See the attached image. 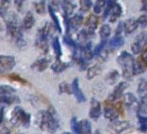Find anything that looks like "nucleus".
I'll return each mask as SVG.
<instances>
[{
    "mask_svg": "<svg viewBox=\"0 0 147 134\" xmlns=\"http://www.w3.org/2000/svg\"><path fill=\"white\" fill-rule=\"evenodd\" d=\"M37 122L42 131L54 133L59 128V121L55 115L49 110H41L38 112Z\"/></svg>",
    "mask_w": 147,
    "mask_h": 134,
    "instance_id": "f257e3e1",
    "label": "nucleus"
},
{
    "mask_svg": "<svg viewBox=\"0 0 147 134\" xmlns=\"http://www.w3.org/2000/svg\"><path fill=\"white\" fill-rule=\"evenodd\" d=\"M22 27H19L18 24V18L12 14L11 16H7V29L9 35L16 40L18 46H24L25 41L23 39V33L21 30Z\"/></svg>",
    "mask_w": 147,
    "mask_h": 134,
    "instance_id": "f03ea898",
    "label": "nucleus"
},
{
    "mask_svg": "<svg viewBox=\"0 0 147 134\" xmlns=\"http://www.w3.org/2000/svg\"><path fill=\"white\" fill-rule=\"evenodd\" d=\"M117 62L118 64L121 67V69H123V75L124 78L126 79H130L131 76L134 75V59L130 53H128L127 51H123L120 56L117 59Z\"/></svg>",
    "mask_w": 147,
    "mask_h": 134,
    "instance_id": "7ed1b4c3",
    "label": "nucleus"
},
{
    "mask_svg": "<svg viewBox=\"0 0 147 134\" xmlns=\"http://www.w3.org/2000/svg\"><path fill=\"white\" fill-rule=\"evenodd\" d=\"M30 116L29 113L26 112L20 107H16L12 112L11 121L16 125H22L28 128L30 125Z\"/></svg>",
    "mask_w": 147,
    "mask_h": 134,
    "instance_id": "20e7f679",
    "label": "nucleus"
},
{
    "mask_svg": "<svg viewBox=\"0 0 147 134\" xmlns=\"http://www.w3.org/2000/svg\"><path fill=\"white\" fill-rule=\"evenodd\" d=\"M16 66V59L12 56H0V73L11 71Z\"/></svg>",
    "mask_w": 147,
    "mask_h": 134,
    "instance_id": "39448f33",
    "label": "nucleus"
},
{
    "mask_svg": "<svg viewBox=\"0 0 147 134\" xmlns=\"http://www.w3.org/2000/svg\"><path fill=\"white\" fill-rule=\"evenodd\" d=\"M146 44H147V34L143 32L136 37L134 42L131 45V51L134 52V54H139L144 50Z\"/></svg>",
    "mask_w": 147,
    "mask_h": 134,
    "instance_id": "423d86ee",
    "label": "nucleus"
},
{
    "mask_svg": "<svg viewBox=\"0 0 147 134\" xmlns=\"http://www.w3.org/2000/svg\"><path fill=\"white\" fill-rule=\"evenodd\" d=\"M83 23V18L82 15H75L72 18H68V23H67V28H68V33L70 31H77V30L82 27Z\"/></svg>",
    "mask_w": 147,
    "mask_h": 134,
    "instance_id": "0eeeda50",
    "label": "nucleus"
},
{
    "mask_svg": "<svg viewBox=\"0 0 147 134\" xmlns=\"http://www.w3.org/2000/svg\"><path fill=\"white\" fill-rule=\"evenodd\" d=\"M98 24H99L98 17L95 16L94 14H90L85 21V28H86L85 29L87 30L88 32L94 34V31L98 27Z\"/></svg>",
    "mask_w": 147,
    "mask_h": 134,
    "instance_id": "6e6552de",
    "label": "nucleus"
},
{
    "mask_svg": "<svg viewBox=\"0 0 147 134\" xmlns=\"http://www.w3.org/2000/svg\"><path fill=\"white\" fill-rule=\"evenodd\" d=\"M128 88V83L127 82H120V83L115 87V89L113 90V93H111L108 100L111 101H113L115 100H118L119 98H121V96L123 95V91Z\"/></svg>",
    "mask_w": 147,
    "mask_h": 134,
    "instance_id": "1a4fd4ad",
    "label": "nucleus"
},
{
    "mask_svg": "<svg viewBox=\"0 0 147 134\" xmlns=\"http://www.w3.org/2000/svg\"><path fill=\"white\" fill-rule=\"evenodd\" d=\"M89 114L92 120H97L101 115V106L97 100L92 99L90 101V110Z\"/></svg>",
    "mask_w": 147,
    "mask_h": 134,
    "instance_id": "9d476101",
    "label": "nucleus"
},
{
    "mask_svg": "<svg viewBox=\"0 0 147 134\" xmlns=\"http://www.w3.org/2000/svg\"><path fill=\"white\" fill-rule=\"evenodd\" d=\"M71 90L72 93L75 95L76 99L79 102H85L86 101V98L83 94L82 90L80 89V84H79V79L75 78L72 81V85H71Z\"/></svg>",
    "mask_w": 147,
    "mask_h": 134,
    "instance_id": "9b49d317",
    "label": "nucleus"
},
{
    "mask_svg": "<svg viewBox=\"0 0 147 134\" xmlns=\"http://www.w3.org/2000/svg\"><path fill=\"white\" fill-rule=\"evenodd\" d=\"M34 25H35V18L33 16V14L32 12L28 11L23 18L21 27L24 29L28 30V29H31L34 27Z\"/></svg>",
    "mask_w": 147,
    "mask_h": 134,
    "instance_id": "f8f14e48",
    "label": "nucleus"
},
{
    "mask_svg": "<svg viewBox=\"0 0 147 134\" xmlns=\"http://www.w3.org/2000/svg\"><path fill=\"white\" fill-rule=\"evenodd\" d=\"M104 117L111 121H115L119 117V111L113 106H106L104 108Z\"/></svg>",
    "mask_w": 147,
    "mask_h": 134,
    "instance_id": "ddd939ff",
    "label": "nucleus"
},
{
    "mask_svg": "<svg viewBox=\"0 0 147 134\" xmlns=\"http://www.w3.org/2000/svg\"><path fill=\"white\" fill-rule=\"evenodd\" d=\"M138 26L139 24L137 22V20L134 18H130V19H127L123 23V30L126 34L133 33L134 30H136V28H138Z\"/></svg>",
    "mask_w": 147,
    "mask_h": 134,
    "instance_id": "4468645a",
    "label": "nucleus"
},
{
    "mask_svg": "<svg viewBox=\"0 0 147 134\" xmlns=\"http://www.w3.org/2000/svg\"><path fill=\"white\" fill-rule=\"evenodd\" d=\"M49 65V59L47 58H42L39 59L37 61H35L31 68L37 71H43L46 69Z\"/></svg>",
    "mask_w": 147,
    "mask_h": 134,
    "instance_id": "2eb2a0df",
    "label": "nucleus"
},
{
    "mask_svg": "<svg viewBox=\"0 0 147 134\" xmlns=\"http://www.w3.org/2000/svg\"><path fill=\"white\" fill-rule=\"evenodd\" d=\"M121 12H123V9H121V5L116 3L114 5V7H113V9L111 10L110 14H109V16H110V21L111 23H114L116 20H117L121 17Z\"/></svg>",
    "mask_w": 147,
    "mask_h": 134,
    "instance_id": "dca6fc26",
    "label": "nucleus"
},
{
    "mask_svg": "<svg viewBox=\"0 0 147 134\" xmlns=\"http://www.w3.org/2000/svg\"><path fill=\"white\" fill-rule=\"evenodd\" d=\"M61 6L65 16H67V18H69L73 14V11L75 9V5L70 0H63L61 2Z\"/></svg>",
    "mask_w": 147,
    "mask_h": 134,
    "instance_id": "f3484780",
    "label": "nucleus"
},
{
    "mask_svg": "<svg viewBox=\"0 0 147 134\" xmlns=\"http://www.w3.org/2000/svg\"><path fill=\"white\" fill-rule=\"evenodd\" d=\"M10 7V0H0V17L7 19L8 9Z\"/></svg>",
    "mask_w": 147,
    "mask_h": 134,
    "instance_id": "a211bd4d",
    "label": "nucleus"
},
{
    "mask_svg": "<svg viewBox=\"0 0 147 134\" xmlns=\"http://www.w3.org/2000/svg\"><path fill=\"white\" fill-rule=\"evenodd\" d=\"M146 67H147V65L144 64L143 61L141 60V59H138L137 60H134V68H133L134 75H138V74L143 73V72H144Z\"/></svg>",
    "mask_w": 147,
    "mask_h": 134,
    "instance_id": "6ab92c4d",
    "label": "nucleus"
},
{
    "mask_svg": "<svg viewBox=\"0 0 147 134\" xmlns=\"http://www.w3.org/2000/svg\"><path fill=\"white\" fill-rule=\"evenodd\" d=\"M68 68V65L62 62L61 60H60L59 59H56L55 62L52 64L51 66V69L54 72H56V73H59V72H62L63 70H65L66 69Z\"/></svg>",
    "mask_w": 147,
    "mask_h": 134,
    "instance_id": "aec40b11",
    "label": "nucleus"
},
{
    "mask_svg": "<svg viewBox=\"0 0 147 134\" xmlns=\"http://www.w3.org/2000/svg\"><path fill=\"white\" fill-rule=\"evenodd\" d=\"M80 124V129L82 134H92V125L88 120H83L80 122H79Z\"/></svg>",
    "mask_w": 147,
    "mask_h": 134,
    "instance_id": "412c9836",
    "label": "nucleus"
},
{
    "mask_svg": "<svg viewBox=\"0 0 147 134\" xmlns=\"http://www.w3.org/2000/svg\"><path fill=\"white\" fill-rule=\"evenodd\" d=\"M49 15H50V18H51L52 21H53V25H54L56 30H58V31L60 33V32H61V27H60L59 20L58 17L56 16L55 10L51 7H50V6H49Z\"/></svg>",
    "mask_w": 147,
    "mask_h": 134,
    "instance_id": "4be33fe9",
    "label": "nucleus"
},
{
    "mask_svg": "<svg viewBox=\"0 0 147 134\" xmlns=\"http://www.w3.org/2000/svg\"><path fill=\"white\" fill-rule=\"evenodd\" d=\"M129 126H130V123L128 121H116L113 124V130L118 133L126 130L127 128H129Z\"/></svg>",
    "mask_w": 147,
    "mask_h": 134,
    "instance_id": "5701e85b",
    "label": "nucleus"
},
{
    "mask_svg": "<svg viewBox=\"0 0 147 134\" xmlns=\"http://www.w3.org/2000/svg\"><path fill=\"white\" fill-rule=\"evenodd\" d=\"M119 79V73L117 70H113L106 76V81L110 85H114Z\"/></svg>",
    "mask_w": 147,
    "mask_h": 134,
    "instance_id": "b1692460",
    "label": "nucleus"
},
{
    "mask_svg": "<svg viewBox=\"0 0 147 134\" xmlns=\"http://www.w3.org/2000/svg\"><path fill=\"white\" fill-rule=\"evenodd\" d=\"M52 48L54 50V53L56 55V58L59 59L60 56H61V47H60V42L58 37L54 38L52 41Z\"/></svg>",
    "mask_w": 147,
    "mask_h": 134,
    "instance_id": "393cba45",
    "label": "nucleus"
},
{
    "mask_svg": "<svg viewBox=\"0 0 147 134\" xmlns=\"http://www.w3.org/2000/svg\"><path fill=\"white\" fill-rule=\"evenodd\" d=\"M18 101L19 100L18 97L10 96V94L0 96V103H4V104H12V103L18 102Z\"/></svg>",
    "mask_w": 147,
    "mask_h": 134,
    "instance_id": "a878e982",
    "label": "nucleus"
},
{
    "mask_svg": "<svg viewBox=\"0 0 147 134\" xmlns=\"http://www.w3.org/2000/svg\"><path fill=\"white\" fill-rule=\"evenodd\" d=\"M116 1L117 0H108L106 1V5H105V8H104V12H103V16H102V19L105 20L107 18V17L109 16V14L111 12V10L113 9V7H114V5L116 4Z\"/></svg>",
    "mask_w": 147,
    "mask_h": 134,
    "instance_id": "bb28decb",
    "label": "nucleus"
},
{
    "mask_svg": "<svg viewBox=\"0 0 147 134\" xmlns=\"http://www.w3.org/2000/svg\"><path fill=\"white\" fill-rule=\"evenodd\" d=\"M100 67L98 65H95L93 67H90V68L88 69V73H87V78L89 79H93L95 76H97L100 73Z\"/></svg>",
    "mask_w": 147,
    "mask_h": 134,
    "instance_id": "cd10ccee",
    "label": "nucleus"
},
{
    "mask_svg": "<svg viewBox=\"0 0 147 134\" xmlns=\"http://www.w3.org/2000/svg\"><path fill=\"white\" fill-rule=\"evenodd\" d=\"M35 9L38 15H43L46 12V0H40L35 3Z\"/></svg>",
    "mask_w": 147,
    "mask_h": 134,
    "instance_id": "c85d7f7f",
    "label": "nucleus"
},
{
    "mask_svg": "<svg viewBox=\"0 0 147 134\" xmlns=\"http://www.w3.org/2000/svg\"><path fill=\"white\" fill-rule=\"evenodd\" d=\"M111 35V28L109 25H102L100 27V38L102 39H106L107 38L110 37Z\"/></svg>",
    "mask_w": 147,
    "mask_h": 134,
    "instance_id": "c756f323",
    "label": "nucleus"
},
{
    "mask_svg": "<svg viewBox=\"0 0 147 134\" xmlns=\"http://www.w3.org/2000/svg\"><path fill=\"white\" fill-rule=\"evenodd\" d=\"M123 44H124V39L123 38H121V36H115V37L113 39H111L110 41V45L113 48L121 47Z\"/></svg>",
    "mask_w": 147,
    "mask_h": 134,
    "instance_id": "7c9ffc66",
    "label": "nucleus"
},
{
    "mask_svg": "<svg viewBox=\"0 0 147 134\" xmlns=\"http://www.w3.org/2000/svg\"><path fill=\"white\" fill-rule=\"evenodd\" d=\"M92 6V0H80V11L82 12H88Z\"/></svg>",
    "mask_w": 147,
    "mask_h": 134,
    "instance_id": "2f4dec72",
    "label": "nucleus"
},
{
    "mask_svg": "<svg viewBox=\"0 0 147 134\" xmlns=\"http://www.w3.org/2000/svg\"><path fill=\"white\" fill-rule=\"evenodd\" d=\"M138 93L142 95V97L147 96V80L142 79L138 85Z\"/></svg>",
    "mask_w": 147,
    "mask_h": 134,
    "instance_id": "473e14b6",
    "label": "nucleus"
},
{
    "mask_svg": "<svg viewBox=\"0 0 147 134\" xmlns=\"http://www.w3.org/2000/svg\"><path fill=\"white\" fill-rule=\"evenodd\" d=\"M16 92V90L14 88L7 86V85H1L0 86V96L2 95H8Z\"/></svg>",
    "mask_w": 147,
    "mask_h": 134,
    "instance_id": "72a5a7b5",
    "label": "nucleus"
},
{
    "mask_svg": "<svg viewBox=\"0 0 147 134\" xmlns=\"http://www.w3.org/2000/svg\"><path fill=\"white\" fill-rule=\"evenodd\" d=\"M106 5V0H96V3L94 5V13L100 14L103 10Z\"/></svg>",
    "mask_w": 147,
    "mask_h": 134,
    "instance_id": "f704fd0d",
    "label": "nucleus"
},
{
    "mask_svg": "<svg viewBox=\"0 0 147 134\" xmlns=\"http://www.w3.org/2000/svg\"><path fill=\"white\" fill-rule=\"evenodd\" d=\"M70 126H71V130L73 134H82V131H80V124L77 121V119L76 117H73L71 119V122H70Z\"/></svg>",
    "mask_w": 147,
    "mask_h": 134,
    "instance_id": "c9c22d12",
    "label": "nucleus"
},
{
    "mask_svg": "<svg viewBox=\"0 0 147 134\" xmlns=\"http://www.w3.org/2000/svg\"><path fill=\"white\" fill-rule=\"evenodd\" d=\"M139 124H140V130L142 131H147V117L138 115Z\"/></svg>",
    "mask_w": 147,
    "mask_h": 134,
    "instance_id": "e433bc0d",
    "label": "nucleus"
},
{
    "mask_svg": "<svg viewBox=\"0 0 147 134\" xmlns=\"http://www.w3.org/2000/svg\"><path fill=\"white\" fill-rule=\"evenodd\" d=\"M59 89L60 93H68V94H70L72 92L71 88L69 86L68 83H66V82H62V83H60L59 86Z\"/></svg>",
    "mask_w": 147,
    "mask_h": 134,
    "instance_id": "4c0bfd02",
    "label": "nucleus"
},
{
    "mask_svg": "<svg viewBox=\"0 0 147 134\" xmlns=\"http://www.w3.org/2000/svg\"><path fill=\"white\" fill-rule=\"evenodd\" d=\"M105 44H106V39H103L99 45L96 46V48H95V49L93 51V55L94 56H99L100 53L103 50V48L105 47Z\"/></svg>",
    "mask_w": 147,
    "mask_h": 134,
    "instance_id": "58836bf2",
    "label": "nucleus"
},
{
    "mask_svg": "<svg viewBox=\"0 0 147 134\" xmlns=\"http://www.w3.org/2000/svg\"><path fill=\"white\" fill-rule=\"evenodd\" d=\"M124 98H125V103L128 106H131V105H134V103H136V98L133 94L127 93Z\"/></svg>",
    "mask_w": 147,
    "mask_h": 134,
    "instance_id": "ea45409f",
    "label": "nucleus"
},
{
    "mask_svg": "<svg viewBox=\"0 0 147 134\" xmlns=\"http://www.w3.org/2000/svg\"><path fill=\"white\" fill-rule=\"evenodd\" d=\"M137 22L142 27H147V15H142L137 19Z\"/></svg>",
    "mask_w": 147,
    "mask_h": 134,
    "instance_id": "a19ab883",
    "label": "nucleus"
},
{
    "mask_svg": "<svg viewBox=\"0 0 147 134\" xmlns=\"http://www.w3.org/2000/svg\"><path fill=\"white\" fill-rule=\"evenodd\" d=\"M24 3H25V0H14L15 7H16L18 11H21Z\"/></svg>",
    "mask_w": 147,
    "mask_h": 134,
    "instance_id": "79ce46f5",
    "label": "nucleus"
},
{
    "mask_svg": "<svg viewBox=\"0 0 147 134\" xmlns=\"http://www.w3.org/2000/svg\"><path fill=\"white\" fill-rule=\"evenodd\" d=\"M59 4H60V0H51V3H50L49 6L54 10H57L59 7Z\"/></svg>",
    "mask_w": 147,
    "mask_h": 134,
    "instance_id": "37998d69",
    "label": "nucleus"
},
{
    "mask_svg": "<svg viewBox=\"0 0 147 134\" xmlns=\"http://www.w3.org/2000/svg\"><path fill=\"white\" fill-rule=\"evenodd\" d=\"M141 60L143 61L144 64L147 65V48H144L143 50V52H142V55H141Z\"/></svg>",
    "mask_w": 147,
    "mask_h": 134,
    "instance_id": "c03bdc74",
    "label": "nucleus"
},
{
    "mask_svg": "<svg viewBox=\"0 0 147 134\" xmlns=\"http://www.w3.org/2000/svg\"><path fill=\"white\" fill-rule=\"evenodd\" d=\"M123 22H120V24L118 25L117 28H116V33H115V36H120L121 33L123 32Z\"/></svg>",
    "mask_w": 147,
    "mask_h": 134,
    "instance_id": "a18cd8bd",
    "label": "nucleus"
},
{
    "mask_svg": "<svg viewBox=\"0 0 147 134\" xmlns=\"http://www.w3.org/2000/svg\"><path fill=\"white\" fill-rule=\"evenodd\" d=\"M10 78H11L12 79H14V80L21 82V83H25V82H26L24 79H22L21 78H20V77H18V75H11V76H10Z\"/></svg>",
    "mask_w": 147,
    "mask_h": 134,
    "instance_id": "49530a36",
    "label": "nucleus"
},
{
    "mask_svg": "<svg viewBox=\"0 0 147 134\" xmlns=\"http://www.w3.org/2000/svg\"><path fill=\"white\" fill-rule=\"evenodd\" d=\"M142 11H147V0H142Z\"/></svg>",
    "mask_w": 147,
    "mask_h": 134,
    "instance_id": "de8ad7c7",
    "label": "nucleus"
},
{
    "mask_svg": "<svg viewBox=\"0 0 147 134\" xmlns=\"http://www.w3.org/2000/svg\"><path fill=\"white\" fill-rule=\"evenodd\" d=\"M0 134H10V131L8 130L7 128L4 127L0 130Z\"/></svg>",
    "mask_w": 147,
    "mask_h": 134,
    "instance_id": "09e8293b",
    "label": "nucleus"
},
{
    "mask_svg": "<svg viewBox=\"0 0 147 134\" xmlns=\"http://www.w3.org/2000/svg\"><path fill=\"white\" fill-rule=\"evenodd\" d=\"M3 118H4V108H0V124L3 121Z\"/></svg>",
    "mask_w": 147,
    "mask_h": 134,
    "instance_id": "8fccbe9b",
    "label": "nucleus"
},
{
    "mask_svg": "<svg viewBox=\"0 0 147 134\" xmlns=\"http://www.w3.org/2000/svg\"><path fill=\"white\" fill-rule=\"evenodd\" d=\"M95 134H100V131H96V133H95Z\"/></svg>",
    "mask_w": 147,
    "mask_h": 134,
    "instance_id": "3c124183",
    "label": "nucleus"
},
{
    "mask_svg": "<svg viewBox=\"0 0 147 134\" xmlns=\"http://www.w3.org/2000/svg\"><path fill=\"white\" fill-rule=\"evenodd\" d=\"M62 134H70V133H69V132H63Z\"/></svg>",
    "mask_w": 147,
    "mask_h": 134,
    "instance_id": "603ef678",
    "label": "nucleus"
}]
</instances>
